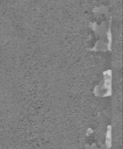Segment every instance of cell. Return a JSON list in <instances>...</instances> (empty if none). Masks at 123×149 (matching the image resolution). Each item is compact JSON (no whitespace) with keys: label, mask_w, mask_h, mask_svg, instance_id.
I'll use <instances>...</instances> for the list:
<instances>
[{"label":"cell","mask_w":123,"mask_h":149,"mask_svg":"<svg viewBox=\"0 0 123 149\" xmlns=\"http://www.w3.org/2000/svg\"><path fill=\"white\" fill-rule=\"evenodd\" d=\"M104 76H105V81H104V91L106 93V96H108L111 94V89H112V86H111V81H112V72L110 70L106 71L104 73Z\"/></svg>","instance_id":"obj_1"},{"label":"cell","mask_w":123,"mask_h":149,"mask_svg":"<svg viewBox=\"0 0 123 149\" xmlns=\"http://www.w3.org/2000/svg\"><path fill=\"white\" fill-rule=\"evenodd\" d=\"M112 144V134H111V126H109L106 133V146L110 147Z\"/></svg>","instance_id":"obj_2"}]
</instances>
